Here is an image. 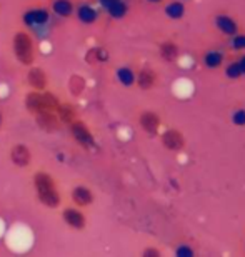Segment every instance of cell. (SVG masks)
Wrapping results in <instances>:
<instances>
[{
	"label": "cell",
	"mask_w": 245,
	"mask_h": 257,
	"mask_svg": "<svg viewBox=\"0 0 245 257\" xmlns=\"http://www.w3.org/2000/svg\"><path fill=\"white\" fill-rule=\"evenodd\" d=\"M32 187L35 192V199L40 205L47 209H60L64 204L62 192H60L57 179L45 169H39L32 174Z\"/></svg>",
	"instance_id": "obj_1"
},
{
	"label": "cell",
	"mask_w": 245,
	"mask_h": 257,
	"mask_svg": "<svg viewBox=\"0 0 245 257\" xmlns=\"http://www.w3.org/2000/svg\"><path fill=\"white\" fill-rule=\"evenodd\" d=\"M12 54L20 65L30 67L35 64V60H37V42H35L34 35L29 30L20 29L12 35Z\"/></svg>",
	"instance_id": "obj_2"
},
{
	"label": "cell",
	"mask_w": 245,
	"mask_h": 257,
	"mask_svg": "<svg viewBox=\"0 0 245 257\" xmlns=\"http://www.w3.org/2000/svg\"><path fill=\"white\" fill-rule=\"evenodd\" d=\"M60 219L65 224V227L75 230V232H82V230L87 229V224H89V219H87L85 209H80L77 205H65V207H60Z\"/></svg>",
	"instance_id": "obj_3"
},
{
	"label": "cell",
	"mask_w": 245,
	"mask_h": 257,
	"mask_svg": "<svg viewBox=\"0 0 245 257\" xmlns=\"http://www.w3.org/2000/svg\"><path fill=\"white\" fill-rule=\"evenodd\" d=\"M70 136H72L74 142H77L80 147L84 149H90L95 146V139H94V134H92L90 127L87 125L85 120H82L80 117H77L75 120H72L70 124L67 125Z\"/></svg>",
	"instance_id": "obj_4"
},
{
	"label": "cell",
	"mask_w": 245,
	"mask_h": 257,
	"mask_svg": "<svg viewBox=\"0 0 245 257\" xmlns=\"http://www.w3.org/2000/svg\"><path fill=\"white\" fill-rule=\"evenodd\" d=\"M25 85L32 90H45L50 87V79H49V74L47 70L42 69L39 65H30V67H25Z\"/></svg>",
	"instance_id": "obj_5"
},
{
	"label": "cell",
	"mask_w": 245,
	"mask_h": 257,
	"mask_svg": "<svg viewBox=\"0 0 245 257\" xmlns=\"http://www.w3.org/2000/svg\"><path fill=\"white\" fill-rule=\"evenodd\" d=\"M9 161L19 169H27L34 162V152L27 144L17 142L12 144L9 149Z\"/></svg>",
	"instance_id": "obj_6"
},
{
	"label": "cell",
	"mask_w": 245,
	"mask_h": 257,
	"mask_svg": "<svg viewBox=\"0 0 245 257\" xmlns=\"http://www.w3.org/2000/svg\"><path fill=\"white\" fill-rule=\"evenodd\" d=\"M70 202L80 209H89L95 202V194L85 184H77L70 189Z\"/></svg>",
	"instance_id": "obj_7"
},
{
	"label": "cell",
	"mask_w": 245,
	"mask_h": 257,
	"mask_svg": "<svg viewBox=\"0 0 245 257\" xmlns=\"http://www.w3.org/2000/svg\"><path fill=\"white\" fill-rule=\"evenodd\" d=\"M35 122H37L39 128H42L45 132H55L62 127L57 112H40V114L34 115Z\"/></svg>",
	"instance_id": "obj_8"
},
{
	"label": "cell",
	"mask_w": 245,
	"mask_h": 257,
	"mask_svg": "<svg viewBox=\"0 0 245 257\" xmlns=\"http://www.w3.org/2000/svg\"><path fill=\"white\" fill-rule=\"evenodd\" d=\"M24 107L30 115H37L40 112H44L42 104V90H32L25 92L24 95Z\"/></svg>",
	"instance_id": "obj_9"
},
{
	"label": "cell",
	"mask_w": 245,
	"mask_h": 257,
	"mask_svg": "<svg viewBox=\"0 0 245 257\" xmlns=\"http://www.w3.org/2000/svg\"><path fill=\"white\" fill-rule=\"evenodd\" d=\"M139 124L147 134H152V136H154V134L159 132V128H160V117L157 115L155 112L145 110V112H142L139 117Z\"/></svg>",
	"instance_id": "obj_10"
},
{
	"label": "cell",
	"mask_w": 245,
	"mask_h": 257,
	"mask_svg": "<svg viewBox=\"0 0 245 257\" xmlns=\"http://www.w3.org/2000/svg\"><path fill=\"white\" fill-rule=\"evenodd\" d=\"M57 115L62 125H69L70 122L75 120L79 117V112H77V107H75L72 102H60L59 109H57Z\"/></svg>",
	"instance_id": "obj_11"
},
{
	"label": "cell",
	"mask_w": 245,
	"mask_h": 257,
	"mask_svg": "<svg viewBox=\"0 0 245 257\" xmlns=\"http://www.w3.org/2000/svg\"><path fill=\"white\" fill-rule=\"evenodd\" d=\"M162 144L168 151H180L185 146V141H183V136L178 131H167L162 136Z\"/></svg>",
	"instance_id": "obj_12"
},
{
	"label": "cell",
	"mask_w": 245,
	"mask_h": 257,
	"mask_svg": "<svg viewBox=\"0 0 245 257\" xmlns=\"http://www.w3.org/2000/svg\"><path fill=\"white\" fill-rule=\"evenodd\" d=\"M215 25H217V29L220 30L222 34L230 35V37H232V35L238 34V25H237V22L233 19L228 17V15H217Z\"/></svg>",
	"instance_id": "obj_13"
},
{
	"label": "cell",
	"mask_w": 245,
	"mask_h": 257,
	"mask_svg": "<svg viewBox=\"0 0 245 257\" xmlns=\"http://www.w3.org/2000/svg\"><path fill=\"white\" fill-rule=\"evenodd\" d=\"M157 75L154 74V70L150 69H142L139 74L135 75V84L139 85V89L142 90H149L155 85Z\"/></svg>",
	"instance_id": "obj_14"
},
{
	"label": "cell",
	"mask_w": 245,
	"mask_h": 257,
	"mask_svg": "<svg viewBox=\"0 0 245 257\" xmlns=\"http://www.w3.org/2000/svg\"><path fill=\"white\" fill-rule=\"evenodd\" d=\"M67 89H69L70 95H72V97H80V95L85 92V89H87V80H85V77H82V75H79V74H72V75L69 77Z\"/></svg>",
	"instance_id": "obj_15"
},
{
	"label": "cell",
	"mask_w": 245,
	"mask_h": 257,
	"mask_svg": "<svg viewBox=\"0 0 245 257\" xmlns=\"http://www.w3.org/2000/svg\"><path fill=\"white\" fill-rule=\"evenodd\" d=\"M54 14L60 15V17H70L74 12V4L72 0H52L50 4Z\"/></svg>",
	"instance_id": "obj_16"
},
{
	"label": "cell",
	"mask_w": 245,
	"mask_h": 257,
	"mask_svg": "<svg viewBox=\"0 0 245 257\" xmlns=\"http://www.w3.org/2000/svg\"><path fill=\"white\" fill-rule=\"evenodd\" d=\"M160 57L165 62H173L178 57V47L173 42H163L160 45Z\"/></svg>",
	"instance_id": "obj_17"
},
{
	"label": "cell",
	"mask_w": 245,
	"mask_h": 257,
	"mask_svg": "<svg viewBox=\"0 0 245 257\" xmlns=\"http://www.w3.org/2000/svg\"><path fill=\"white\" fill-rule=\"evenodd\" d=\"M223 62V54L222 52H217V50H210V52L205 54L203 57V64H205L208 69H217L220 67Z\"/></svg>",
	"instance_id": "obj_18"
},
{
	"label": "cell",
	"mask_w": 245,
	"mask_h": 257,
	"mask_svg": "<svg viewBox=\"0 0 245 257\" xmlns=\"http://www.w3.org/2000/svg\"><path fill=\"white\" fill-rule=\"evenodd\" d=\"M165 14H167L170 19H173V20L182 19V17H183V14H185V5H183L182 2H172V4H168V5H167Z\"/></svg>",
	"instance_id": "obj_19"
},
{
	"label": "cell",
	"mask_w": 245,
	"mask_h": 257,
	"mask_svg": "<svg viewBox=\"0 0 245 257\" xmlns=\"http://www.w3.org/2000/svg\"><path fill=\"white\" fill-rule=\"evenodd\" d=\"M117 77H119V80L127 87L135 84V74L130 69H127V67H122V69H119V72H117Z\"/></svg>",
	"instance_id": "obj_20"
},
{
	"label": "cell",
	"mask_w": 245,
	"mask_h": 257,
	"mask_svg": "<svg viewBox=\"0 0 245 257\" xmlns=\"http://www.w3.org/2000/svg\"><path fill=\"white\" fill-rule=\"evenodd\" d=\"M225 74H227V77L228 79H240L242 77V72H240V67H238V64L237 62H232L230 65L227 67L225 69Z\"/></svg>",
	"instance_id": "obj_21"
},
{
	"label": "cell",
	"mask_w": 245,
	"mask_h": 257,
	"mask_svg": "<svg viewBox=\"0 0 245 257\" xmlns=\"http://www.w3.org/2000/svg\"><path fill=\"white\" fill-rule=\"evenodd\" d=\"M232 49L235 50H245V35H232Z\"/></svg>",
	"instance_id": "obj_22"
},
{
	"label": "cell",
	"mask_w": 245,
	"mask_h": 257,
	"mask_svg": "<svg viewBox=\"0 0 245 257\" xmlns=\"http://www.w3.org/2000/svg\"><path fill=\"white\" fill-rule=\"evenodd\" d=\"M232 120H233V124L235 125H245V110L243 109H238L235 110V114L232 115Z\"/></svg>",
	"instance_id": "obj_23"
},
{
	"label": "cell",
	"mask_w": 245,
	"mask_h": 257,
	"mask_svg": "<svg viewBox=\"0 0 245 257\" xmlns=\"http://www.w3.org/2000/svg\"><path fill=\"white\" fill-rule=\"evenodd\" d=\"M80 15H82V19H84L85 22H94L97 14H95L92 9H84V10H82V12H80Z\"/></svg>",
	"instance_id": "obj_24"
},
{
	"label": "cell",
	"mask_w": 245,
	"mask_h": 257,
	"mask_svg": "<svg viewBox=\"0 0 245 257\" xmlns=\"http://www.w3.org/2000/svg\"><path fill=\"white\" fill-rule=\"evenodd\" d=\"M175 254L178 255V257H192L193 255V250L190 249V247H187V245H180L177 250H175Z\"/></svg>",
	"instance_id": "obj_25"
},
{
	"label": "cell",
	"mask_w": 245,
	"mask_h": 257,
	"mask_svg": "<svg viewBox=\"0 0 245 257\" xmlns=\"http://www.w3.org/2000/svg\"><path fill=\"white\" fill-rule=\"evenodd\" d=\"M144 257H149V255H160V252L157 249H145L144 252H142Z\"/></svg>",
	"instance_id": "obj_26"
},
{
	"label": "cell",
	"mask_w": 245,
	"mask_h": 257,
	"mask_svg": "<svg viewBox=\"0 0 245 257\" xmlns=\"http://www.w3.org/2000/svg\"><path fill=\"white\" fill-rule=\"evenodd\" d=\"M238 67H240V72H242V75H245V54L240 57V60H238Z\"/></svg>",
	"instance_id": "obj_27"
},
{
	"label": "cell",
	"mask_w": 245,
	"mask_h": 257,
	"mask_svg": "<svg viewBox=\"0 0 245 257\" xmlns=\"http://www.w3.org/2000/svg\"><path fill=\"white\" fill-rule=\"evenodd\" d=\"M4 125V112H2V109H0V127Z\"/></svg>",
	"instance_id": "obj_28"
},
{
	"label": "cell",
	"mask_w": 245,
	"mask_h": 257,
	"mask_svg": "<svg viewBox=\"0 0 245 257\" xmlns=\"http://www.w3.org/2000/svg\"><path fill=\"white\" fill-rule=\"evenodd\" d=\"M105 5H110V4H114V2H117V0H102Z\"/></svg>",
	"instance_id": "obj_29"
},
{
	"label": "cell",
	"mask_w": 245,
	"mask_h": 257,
	"mask_svg": "<svg viewBox=\"0 0 245 257\" xmlns=\"http://www.w3.org/2000/svg\"><path fill=\"white\" fill-rule=\"evenodd\" d=\"M149 2H152V4H159V2H162V0H149Z\"/></svg>",
	"instance_id": "obj_30"
}]
</instances>
